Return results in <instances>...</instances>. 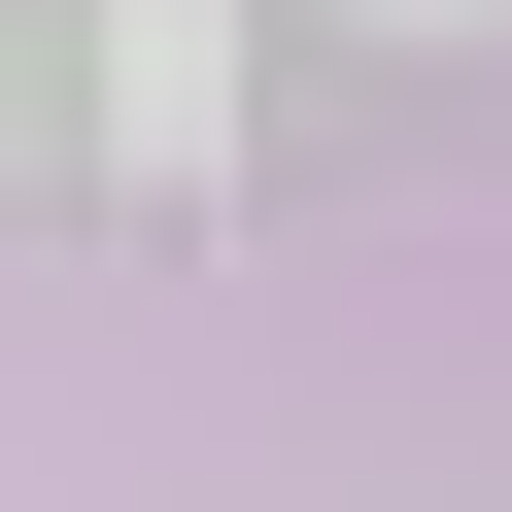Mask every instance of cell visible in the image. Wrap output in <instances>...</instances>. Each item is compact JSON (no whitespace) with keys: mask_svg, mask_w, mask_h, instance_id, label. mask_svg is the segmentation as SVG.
<instances>
[{"mask_svg":"<svg viewBox=\"0 0 512 512\" xmlns=\"http://www.w3.org/2000/svg\"><path fill=\"white\" fill-rule=\"evenodd\" d=\"M376 35H512V0H376Z\"/></svg>","mask_w":512,"mask_h":512,"instance_id":"7a4b0ae2","label":"cell"},{"mask_svg":"<svg viewBox=\"0 0 512 512\" xmlns=\"http://www.w3.org/2000/svg\"><path fill=\"white\" fill-rule=\"evenodd\" d=\"M239 137V0H103V171H205Z\"/></svg>","mask_w":512,"mask_h":512,"instance_id":"6da1fadb","label":"cell"}]
</instances>
